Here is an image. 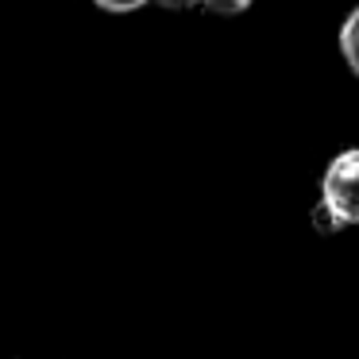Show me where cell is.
<instances>
[{"label": "cell", "mask_w": 359, "mask_h": 359, "mask_svg": "<svg viewBox=\"0 0 359 359\" xmlns=\"http://www.w3.org/2000/svg\"><path fill=\"white\" fill-rule=\"evenodd\" d=\"M320 201L336 212L344 228L359 224V147H348L328 163L320 178Z\"/></svg>", "instance_id": "6da1fadb"}, {"label": "cell", "mask_w": 359, "mask_h": 359, "mask_svg": "<svg viewBox=\"0 0 359 359\" xmlns=\"http://www.w3.org/2000/svg\"><path fill=\"white\" fill-rule=\"evenodd\" d=\"M340 55L348 62V70L359 78V8H351L348 20L340 24Z\"/></svg>", "instance_id": "7a4b0ae2"}, {"label": "cell", "mask_w": 359, "mask_h": 359, "mask_svg": "<svg viewBox=\"0 0 359 359\" xmlns=\"http://www.w3.org/2000/svg\"><path fill=\"white\" fill-rule=\"evenodd\" d=\"M255 0H201V8L217 12V16H240V12H248Z\"/></svg>", "instance_id": "3957f363"}, {"label": "cell", "mask_w": 359, "mask_h": 359, "mask_svg": "<svg viewBox=\"0 0 359 359\" xmlns=\"http://www.w3.org/2000/svg\"><path fill=\"white\" fill-rule=\"evenodd\" d=\"M313 228H320V232H336V228H344V224L336 220V212L328 209L325 201H320L317 209H313Z\"/></svg>", "instance_id": "277c9868"}, {"label": "cell", "mask_w": 359, "mask_h": 359, "mask_svg": "<svg viewBox=\"0 0 359 359\" xmlns=\"http://www.w3.org/2000/svg\"><path fill=\"white\" fill-rule=\"evenodd\" d=\"M93 4L104 12H135V8H143V4H151V0H93Z\"/></svg>", "instance_id": "5b68a950"}, {"label": "cell", "mask_w": 359, "mask_h": 359, "mask_svg": "<svg viewBox=\"0 0 359 359\" xmlns=\"http://www.w3.org/2000/svg\"><path fill=\"white\" fill-rule=\"evenodd\" d=\"M155 4H163V8H170V12H186V8H194V4H201V0H155Z\"/></svg>", "instance_id": "8992f818"}]
</instances>
